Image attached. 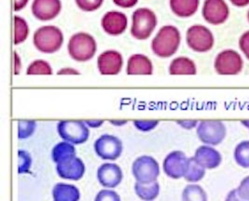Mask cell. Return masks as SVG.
Here are the masks:
<instances>
[{
	"label": "cell",
	"instance_id": "obj_1",
	"mask_svg": "<svg viewBox=\"0 0 249 201\" xmlns=\"http://www.w3.org/2000/svg\"><path fill=\"white\" fill-rule=\"evenodd\" d=\"M181 35L178 29L166 25L160 29L151 42V49L155 55L160 58H169L174 55L180 45Z\"/></svg>",
	"mask_w": 249,
	"mask_h": 201
},
{
	"label": "cell",
	"instance_id": "obj_2",
	"mask_svg": "<svg viewBox=\"0 0 249 201\" xmlns=\"http://www.w3.org/2000/svg\"><path fill=\"white\" fill-rule=\"evenodd\" d=\"M33 40L37 50L50 54L61 49L64 42V35L56 26L46 25L35 32Z\"/></svg>",
	"mask_w": 249,
	"mask_h": 201
},
{
	"label": "cell",
	"instance_id": "obj_3",
	"mask_svg": "<svg viewBox=\"0 0 249 201\" xmlns=\"http://www.w3.org/2000/svg\"><path fill=\"white\" fill-rule=\"evenodd\" d=\"M68 53L77 62L91 60L97 50V44L91 34L78 33L72 35L68 46Z\"/></svg>",
	"mask_w": 249,
	"mask_h": 201
},
{
	"label": "cell",
	"instance_id": "obj_4",
	"mask_svg": "<svg viewBox=\"0 0 249 201\" xmlns=\"http://www.w3.org/2000/svg\"><path fill=\"white\" fill-rule=\"evenodd\" d=\"M131 34L139 40L147 39L157 26L155 13L147 8L137 9L132 17Z\"/></svg>",
	"mask_w": 249,
	"mask_h": 201
},
{
	"label": "cell",
	"instance_id": "obj_5",
	"mask_svg": "<svg viewBox=\"0 0 249 201\" xmlns=\"http://www.w3.org/2000/svg\"><path fill=\"white\" fill-rule=\"evenodd\" d=\"M60 137L72 145H81L87 142L90 131L84 121L81 120H63L57 125Z\"/></svg>",
	"mask_w": 249,
	"mask_h": 201
},
{
	"label": "cell",
	"instance_id": "obj_6",
	"mask_svg": "<svg viewBox=\"0 0 249 201\" xmlns=\"http://www.w3.org/2000/svg\"><path fill=\"white\" fill-rule=\"evenodd\" d=\"M225 124L219 120H204L197 126V136L204 145H220L226 138Z\"/></svg>",
	"mask_w": 249,
	"mask_h": 201
},
{
	"label": "cell",
	"instance_id": "obj_7",
	"mask_svg": "<svg viewBox=\"0 0 249 201\" xmlns=\"http://www.w3.org/2000/svg\"><path fill=\"white\" fill-rule=\"evenodd\" d=\"M132 172L136 182L141 184H150L157 181L160 175V166L154 157L141 156L134 161Z\"/></svg>",
	"mask_w": 249,
	"mask_h": 201
},
{
	"label": "cell",
	"instance_id": "obj_8",
	"mask_svg": "<svg viewBox=\"0 0 249 201\" xmlns=\"http://www.w3.org/2000/svg\"><path fill=\"white\" fill-rule=\"evenodd\" d=\"M214 67L218 75L234 76L242 72L244 61L236 50H225L215 57Z\"/></svg>",
	"mask_w": 249,
	"mask_h": 201
},
{
	"label": "cell",
	"instance_id": "obj_9",
	"mask_svg": "<svg viewBox=\"0 0 249 201\" xmlns=\"http://www.w3.org/2000/svg\"><path fill=\"white\" fill-rule=\"evenodd\" d=\"M186 41L188 46L196 52H206L213 48L215 43L212 32L201 24L193 25L188 29Z\"/></svg>",
	"mask_w": 249,
	"mask_h": 201
},
{
	"label": "cell",
	"instance_id": "obj_10",
	"mask_svg": "<svg viewBox=\"0 0 249 201\" xmlns=\"http://www.w3.org/2000/svg\"><path fill=\"white\" fill-rule=\"evenodd\" d=\"M124 146L122 141L113 135L105 134L94 143L96 155L105 160H116L122 156Z\"/></svg>",
	"mask_w": 249,
	"mask_h": 201
},
{
	"label": "cell",
	"instance_id": "obj_11",
	"mask_svg": "<svg viewBox=\"0 0 249 201\" xmlns=\"http://www.w3.org/2000/svg\"><path fill=\"white\" fill-rule=\"evenodd\" d=\"M202 13L204 20L208 23L218 25L228 20L230 9L225 0H205Z\"/></svg>",
	"mask_w": 249,
	"mask_h": 201
},
{
	"label": "cell",
	"instance_id": "obj_12",
	"mask_svg": "<svg viewBox=\"0 0 249 201\" xmlns=\"http://www.w3.org/2000/svg\"><path fill=\"white\" fill-rule=\"evenodd\" d=\"M189 164V157L181 151H174L168 154L163 160L164 173L172 179L184 177Z\"/></svg>",
	"mask_w": 249,
	"mask_h": 201
},
{
	"label": "cell",
	"instance_id": "obj_13",
	"mask_svg": "<svg viewBox=\"0 0 249 201\" xmlns=\"http://www.w3.org/2000/svg\"><path fill=\"white\" fill-rule=\"evenodd\" d=\"M124 66L123 56L116 50H107L101 53L97 59L99 72L105 76L118 75Z\"/></svg>",
	"mask_w": 249,
	"mask_h": 201
},
{
	"label": "cell",
	"instance_id": "obj_14",
	"mask_svg": "<svg viewBox=\"0 0 249 201\" xmlns=\"http://www.w3.org/2000/svg\"><path fill=\"white\" fill-rule=\"evenodd\" d=\"M124 173L119 165L105 163L97 169V179L100 184L107 188H115L123 181Z\"/></svg>",
	"mask_w": 249,
	"mask_h": 201
},
{
	"label": "cell",
	"instance_id": "obj_15",
	"mask_svg": "<svg viewBox=\"0 0 249 201\" xmlns=\"http://www.w3.org/2000/svg\"><path fill=\"white\" fill-rule=\"evenodd\" d=\"M62 9L60 0H34L32 12L35 17L42 22L51 21L58 16Z\"/></svg>",
	"mask_w": 249,
	"mask_h": 201
},
{
	"label": "cell",
	"instance_id": "obj_16",
	"mask_svg": "<svg viewBox=\"0 0 249 201\" xmlns=\"http://www.w3.org/2000/svg\"><path fill=\"white\" fill-rule=\"evenodd\" d=\"M101 24L106 33L110 35H119L126 30L128 20L123 12L108 11L104 15Z\"/></svg>",
	"mask_w": 249,
	"mask_h": 201
},
{
	"label": "cell",
	"instance_id": "obj_17",
	"mask_svg": "<svg viewBox=\"0 0 249 201\" xmlns=\"http://www.w3.org/2000/svg\"><path fill=\"white\" fill-rule=\"evenodd\" d=\"M56 170L61 178L79 181L85 173V165L80 158L75 156L67 161L56 164Z\"/></svg>",
	"mask_w": 249,
	"mask_h": 201
},
{
	"label": "cell",
	"instance_id": "obj_18",
	"mask_svg": "<svg viewBox=\"0 0 249 201\" xmlns=\"http://www.w3.org/2000/svg\"><path fill=\"white\" fill-rule=\"evenodd\" d=\"M193 157L197 163L205 169L216 168L222 161L221 154L211 145H202L198 147Z\"/></svg>",
	"mask_w": 249,
	"mask_h": 201
},
{
	"label": "cell",
	"instance_id": "obj_19",
	"mask_svg": "<svg viewBox=\"0 0 249 201\" xmlns=\"http://www.w3.org/2000/svg\"><path fill=\"white\" fill-rule=\"evenodd\" d=\"M126 72L128 75H151L153 66L147 56L134 54L128 60Z\"/></svg>",
	"mask_w": 249,
	"mask_h": 201
},
{
	"label": "cell",
	"instance_id": "obj_20",
	"mask_svg": "<svg viewBox=\"0 0 249 201\" xmlns=\"http://www.w3.org/2000/svg\"><path fill=\"white\" fill-rule=\"evenodd\" d=\"M200 0H170L172 11L178 17L188 18L198 11Z\"/></svg>",
	"mask_w": 249,
	"mask_h": 201
},
{
	"label": "cell",
	"instance_id": "obj_21",
	"mask_svg": "<svg viewBox=\"0 0 249 201\" xmlns=\"http://www.w3.org/2000/svg\"><path fill=\"white\" fill-rule=\"evenodd\" d=\"M53 197L54 201H79L80 193L73 184L59 183L53 189Z\"/></svg>",
	"mask_w": 249,
	"mask_h": 201
},
{
	"label": "cell",
	"instance_id": "obj_22",
	"mask_svg": "<svg viewBox=\"0 0 249 201\" xmlns=\"http://www.w3.org/2000/svg\"><path fill=\"white\" fill-rule=\"evenodd\" d=\"M169 73L171 75H196L197 68L190 58L178 57L172 61Z\"/></svg>",
	"mask_w": 249,
	"mask_h": 201
},
{
	"label": "cell",
	"instance_id": "obj_23",
	"mask_svg": "<svg viewBox=\"0 0 249 201\" xmlns=\"http://www.w3.org/2000/svg\"><path fill=\"white\" fill-rule=\"evenodd\" d=\"M76 156V149L75 146L68 143V142H61L57 144L52 151V157L53 160L56 163H62L64 161H67L70 158H73Z\"/></svg>",
	"mask_w": 249,
	"mask_h": 201
},
{
	"label": "cell",
	"instance_id": "obj_24",
	"mask_svg": "<svg viewBox=\"0 0 249 201\" xmlns=\"http://www.w3.org/2000/svg\"><path fill=\"white\" fill-rule=\"evenodd\" d=\"M135 191L137 197L144 201H152L158 198L160 194V184L158 182L150 184H141L136 182Z\"/></svg>",
	"mask_w": 249,
	"mask_h": 201
},
{
	"label": "cell",
	"instance_id": "obj_25",
	"mask_svg": "<svg viewBox=\"0 0 249 201\" xmlns=\"http://www.w3.org/2000/svg\"><path fill=\"white\" fill-rule=\"evenodd\" d=\"M182 201H208L205 190L199 184H188L182 192Z\"/></svg>",
	"mask_w": 249,
	"mask_h": 201
},
{
	"label": "cell",
	"instance_id": "obj_26",
	"mask_svg": "<svg viewBox=\"0 0 249 201\" xmlns=\"http://www.w3.org/2000/svg\"><path fill=\"white\" fill-rule=\"evenodd\" d=\"M205 168L200 166L194 157H189V164L184 179L189 183H197L204 178Z\"/></svg>",
	"mask_w": 249,
	"mask_h": 201
},
{
	"label": "cell",
	"instance_id": "obj_27",
	"mask_svg": "<svg viewBox=\"0 0 249 201\" xmlns=\"http://www.w3.org/2000/svg\"><path fill=\"white\" fill-rule=\"evenodd\" d=\"M235 162L240 167L249 168V141H242L239 143L233 152Z\"/></svg>",
	"mask_w": 249,
	"mask_h": 201
},
{
	"label": "cell",
	"instance_id": "obj_28",
	"mask_svg": "<svg viewBox=\"0 0 249 201\" xmlns=\"http://www.w3.org/2000/svg\"><path fill=\"white\" fill-rule=\"evenodd\" d=\"M29 34V28L25 20L19 17H14V44L18 45L23 42Z\"/></svg>",
	"mask_w": 249,
	"mask_h": 201
},
{
	"label": "cell",
	"instance_id": "obj_29",
	"mask_svg": "<svg viewBox=\"0 0 249 201\" xmlns=\"http://www.w3.org/2000/svg\"><path fill=\"white\" fill-rule=\"evenodd\" d=\"M27 75H52L53 69L50 64L43 60L34 61L26 70Z\"/></svg>",
	"mask_w": 249,
	"mask_h": 201
},
{
	"label": "cell",
	"instance_id": "obj_30",
	"mask_svg": "<svg viewBox=\"0 0 249 201\" xmlns=\"http://www.w3.org/2000/svg\"><path fill=\"white\" fill-rule=\"evenodd\" d=\"M18 157H19V166H18L19 173L20 174L28 173L30 171L31 165H32L31 155L27 151L20 149L18 151Z\"/></svg>",
	"mask_w": 249,
	"mask_h": 201
},
{
	"label": "cell",
	"instance_id": "obj_31",
	"mask_svg": "<svg viewBox=\"0 0 249 201\" xmlns=\"http://www.w3.org/2000/svg\"><path fill=\"white\" fill-rule=\"evenodd\" d=\"M36 123L32 120H23L18 122V137L19 139H26L34 134Z\"/></svg>",
	"mask_w": 249,
	"mask_h": 201
},
{
	"label": "cell",
	"instance_id": "obj_32",
	"mask_svg": "<svg viewBox=\"0 0 249 201\" xmlns=\"http://www.w3.org/2000/svg\"><path fill=\"white\" fill-rule=\"evenodd\" d=\"M104 0H76L80 10L84 11H93L99 9Z\"/></svg>",
	"mask_w": 249,
	"mask_h": 201
},
{
	"label": "cell",
	"instance_id": "obj_33",
	"mask_svg": "<svg viewBox=\"0 0 249 201\" xmlns=\"http://www.w3.org/2000/svg\"><path fill=\"white\" fill-rule=\"evenodd\" d=\"M94 201H122L120 195L113 190H101L95 197Z\"/></svg>",
	"mask_w": 249,
	"mask_h": 201
},
{
	"label": "cell",
	"instance_id": "obj_34",
	"mask_svg": "<svg viewBox=\"0 0 249 201\" xmlns=\"http://www.w3.org/2000/svg\"><path fill=\"white\" fill-rule=\"evenodd\" d=\"M157 120H136L134 125L137 130L141 132H149L158 126Z\"/></svg>",
	"mask_w": 249,
	"mask_h": 201
},
{
	"label": "cell",
	"instance_id": "obj_35",
	"mask_svg": "<svg viewBox=\"0 0 249 201\" xmlns=\"http://www.w3.org/2000/svg\"><path fill=\"white\" fill-rule=\"evenodd\" d=\"M236 189L239 197L242 200L249 201V175L241 181Z\"/></svg>",
	"mask_w": 249,
	"mask_h": 201
},
{
	"label": "cell",
	"instance_id": "obj_36",
	"mask_svg": "<svg viewBox=\"0 0 249 201\" xmlns=\"http://www.w3.org/2000/svg\"><path fill=\"white\" fill-rule=\"evenodd\" d=\"M239 48L244 55L249 60V31L243 34L239 39Z\"/></svg>",
	"mask_w": 249,
	"mask_h": 201
},
{
	"label": "cell",
	"instance_id": "obj_37",
	"mask_svg": "<svg viewBox=\"0 0 249 201\" xmlns=\"http://www.w3.org/2000/svg\"><path fill=\"white\" fill-rule=\"evenodd\" d=\"M138 0H113L114 3L122 8H133L135 5H136Z\"/></svg>",
	"mask_w": 249,
	"mask_h": 201
},
{
	"label": "cell",
	"instance_id": "obj_38",
	"mask_svg": "<svg viewBox=\"0 0 249 201\" xmlns=\"http://www.w3.org/2000/svg\"><path fill=\"white\" fill-rule=\"evenodd\" d=\"M178 124H179L182 128L186 130H192L193 128L197 127L199 123L197 120H181V121H178Z\"/></svg>",
	"mask_w": 249,
	"mask_h": 201
},
{
	"label": "cell",
	"instance_id": "obj_39",
	"mask_svg": "<svg viewBox=\"0 0 249 201\" xmlns=\"http://www.w3.org/2000/svg\"><path fill=\"white\" fill-rule=\"evenodd\" d=\"M225 201H248L242 200L238 195L237 189H232L227 195Z\"/></svg>",
	"mask_w": 249,
	"mask_h": 201
},
{
	"label": "cell",
	"instance_id": "obj_40",
	"mask_svg": "<svg viewBox=\"0 0 249 201\" xmlns=\"http://www.w3.org/2000/svg\"><path fill=\"white\" fill-rule=\"evenodd\" d=\"M13 55H14V74L18 75L21 70V59L16 51H14Z\"/></svg>",
	"mask_w": 249,
	"mask_h": 201
},
{
	"label": "cell",
	"instance_id": "obj_41",
	"mask_svg": "<svg viewBox=\"0 0 249 201\" xmlns=\"http://www.w3.org/2000/svg\"><path fill=\"white\" fill-rule=\"evenodd\" d=\"M58 75H79V71L73 68H63L58 71Z\"/></svg>",
	"mask_w": 249,
	"mask_h": 201
},
{
	"label": "cell",
	"instance_id": "obj_42",
	"mask_svg": "<svg viewBox=\"0 0 249 201\" xmlns=\"http://www.w3.org/2000/svg\"><path fill=\"white\" fill-rule=\"evenodd\" d=\"M27 2L28 0H14V11H21L26 6Z\"/></svg>",
	"mask_w": 249,
	"mask_h": 201
},
{
	"label": "cell",
	"instance_id": "obj_43",
	"mask_svg": "<svg viewBox=\"0 0 249 201\" xmlns=\"http://www.w3.org/2000/svg\"><path fill=\"white\" fill-rule=\"evenodd\" d=\"M231 3L235 7H246L249 4V0H230Z\"/></svg>",
	"mask_w": 249,
	"mask_h": 201
},
{
	"label": "cell",
	"instance_id": "obj_44",
	"mask_svg": "<svg viewBox=\"0 0 249 201\" xmlns=\"http://www.w3.org/2000/svg\"><path fill=\"white\" fill-rule=\"evenodd\" d=\"M84 122L90 128H99L104 121L103 120H86Z\"/></svg>",
	"mask_w": 249,
	"mask_h": 201
},
{
	"label": "cell",
	"instance_id": "obj_45",
	"mask_svg": "<svg viewBox=\"0 0 249 201\" xmlns=\"http://www.w3.org/2000/svg\"><path fill=\"white\" fill-rule=\"evenodd\" d=\"M109 122L113 124V125H116V126H122V125L126 124L127 121L126 120H110Z\"/></svg>",
	"mask_w": 249,
	"mask_h": 201
},
{
	"label": "cell",
	"instance_id": "obj_46",
	"mask_svg": "<svg viewBox=\"0 0 249 201\" xmlns=\"http://www.w3.org/2000/svg\"><path fill=\"white\" fill-rule=\"evenodd\" d=\"M241 123H242L246 128H248L249 130V120H242Z\"/></svg>",
	"mask_w": 249,
	"mask_h": 201
},
{
	"label": "cell",
	"instance_id": "obj_47",
	"mask_svg": "<svg viewBox=\"0 0 249 201\" xmlns=\"http://www.w3.org/2000/svg\"><path fill=\"white\" fill-rule=\"evenodd\" d=\"M248 20H249V12H248Z\"/></svg>",
	"mask_w": 249,
	"mask_h": 201
}]
</instances>
